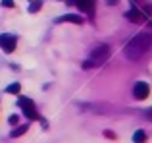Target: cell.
<instances>
[{
	"mask_svg": "<svg viewBox=\"0 0 152 143\" xmlns=\"http://www.w3.org/2000/svg\"><path fill=\"white\" fill-rule=\"evenodd\" d=\"M148 49H150V33H139L137 37H133L125 45V56L129 60H137Z\"/></svg>",
	"mask_w": 152,
	"mask_h": 143,
	"instance_id": "6da1fadb",
	"label": "cell"
},
{
	"mask_svg": "<svg viewBox=\"0 0 152 143\" xmlns=\"http://www.w3.org/2000/svg\"><path fill=\"white\" fill-rule=\"evenodd\" d=\"M108 56H110V46L102 43V45H96L93 49V52H91V62H93V64H100Z\"/></svg>",
	"mask_w": 152,
	"mask_h": 143,
	"instance_id": "7a4b0ae2",
	"label": "cell"
},
{
	"mask_svg": "<svg viewBox=\"0 0 152 143\" xmlns=\"http://www.w3.org/2000/svg\"><path fill=\"white\" fill-rule=\"evenodd\" d=\"M18 105L21 106L23 114H25L27 118H31V120H39V114H37V110H35V105H33V101H31V99H27V97H19Z\"/></svg>",
	"mask_w": 152,
	"mask_h": 143,
	"instance_id": "3957f363",
	"label": "cell"
},
{
	"mask_svg": "<svg viewBox=\"0 0 152 143\" xmlns=\"http://www.w3.org/2000/svg\"><path fill=\"white\" fill-rule=\"evenodd\" d=\"M148 93H150V87H148V83H145V81H139V83H135V87H133V95H135V99L142 101V99H146V97H148Z\"/></svg>",
	"mask_w": 152,
	"mask_h": 143,
	"instance_id": "277c9868",
	"label": "cell"
},
{
	"mask_svg": "<svg viewBox=\"0 0 152 143\" xmlns=\"http://www.w3.org/2000/svg\"><path fill=\"white\" fill-rule=\"evenodd\" d=\"M0 46H2L6 52H12V50L15 49V37L14 35H8V33L0 35Z\"/></svg>",
	"mask_w": 152,
	"mask_h": 143,
	"instance_id": "5b68a950",
	"label": "cell"
},
{
	"mask_svg": "<svg viewBox=\"0 0 152 143\" xmlns=\"http://www.w3.org/2000/svg\"><path fill=\"white\" fill-rule=\"evenodd\" d=\"M73 2L83 12H93V8H94V0H73Z\"/></svg>",
	"mask_w": 152,
	"mask_h": 143,
	"instance_id": "8992f818",
	"label": "cell"
},
{
	"mask_svg": "<svg viewBox=\"0 0 152 143\" xmlns=\"http://www.w3.org/2000/svg\"><path fill=\"white\" fill-rule=\"evenodd\" d=\"M56 21H58V23H60V21H73V23H81L83 19L79 18V15H75V14H66V15H62V18H58Z\"/></svg>",
	"mask_w": 152,
	"mask_h": 143,
	"instance_id": "52a82bcc",
	"label": "cell"
},
{
	"mask_svg": "<svg viewBox=\"0 0 152 143\" xmlns=\"http://www.w3.org/2000/svg\"><path fill=\"white\" fill-rule=\"evenodd\" d=\"M133 141L135 143H145L146 141V133L142 132V130H137V132L133 133Z\"/></svg>",
	"mask_w": 152,
	"mask_h": 143,
	"instance_id": "ba28073f",
	"label": "cell"
},
{
	"mask_svg": "<svg viewBox=\"0 0 152 143\" xmlns=\"http://www.w3.org/2000/svg\"><path fill=\"white\" fill-rule=\"evenodd\" d=\"M25 132H27V124H23V126H19V128H15L14 132H12V137H19V136H23Z\"/></svg>",
	"mask_w": 152,
	"mask_h": 143,
	"instance_id": "9c48e42d",
	"label": "cell"
},
{
	"mask_svg": "<svg viewBox=\"0 0 152 143\" xmlns=\"http://www.w3.org/2000/svg\"><path fill=\"white\" fill-rule=\"evenodd\" d=\"M41 6H42V2H41V0H31L29 12H33V14H35V12H39V8H41Z\"/></svg>",
	"mask_w": 152,
	"mask_h": 143,
	"instance_id": "30bf717a",
	"label": "cell"
},
{
	"mask_svg": "<svg viewBox=\"0 0 152 143\" xmlns=\"http://www.w3.org/2000/svg\"><path fill=\"white\" fill-rule=\"evenodd\" d=\"M139 15H141V14H139V10L135 8V10H129V12H127L125 18H127V19H133V21H135V19H139Z\"/></svg>",
	"mask_w": 152,
	"mask_h": 143,
	"instance_id": "8fae6325",
	"label": "cell"
},
{
	"mask_svg": "<svg viewBox=\"0 0 152 143\" xmlns=\"http://www.w3.org/2000/svg\"><path fill=\"white\" fill-rule=\"evenodd\" d=\"M19 89H21L19 83H12V85L6 87V93H19Z\"/></svg>",
	"mask_w": 152,
	"mask_h": 143,
	"instance_id": "7c38bea8",
	"label": "cell"
},
{
	"mask_svg": "<svg viewBox=\"0 0 152 143\" xmlns=\"http://www.w3.org/2000/svg\"><path fill=\"white\" fill-rule=\"evenodd\" d=\"M8 122H10L12 126H14V124H18V116H14V114H12V116L8 118Z\"/></svg>",
	"mask_w": 152,
	"mask_h": 143,
	"instance_id": "4fadbf2b",
	"label": "cell"
},
{
	"mask_svg": "<svg viewBox=\"0 0 152 143\" xmlns=\"http://www.w3.org/2000/svg\"><path fill=\"white\" fill-rule=\"evenodd\" d=\"M2 6H14V0H2Z\"/></svg>",
	"mask_w": 152,
	"mask_h": 143,
	"instance_id": "5bb4252c",
	"label": "cell"
},
{
	"mask_svg": "<svg viewBox=\"0 0 152 143\" xmlns=\"http://www.w3.org/2000/svg\"><path fill=\"white\" fill-rule=\"evenodd\" d=\"M148 118H152V110H148Z\"/></svg>",
	"mask_w": 152,
	"mask_h": 143,
	"instance_id": "9a60e30c",
	"label": "cell"
}]
</instances>
